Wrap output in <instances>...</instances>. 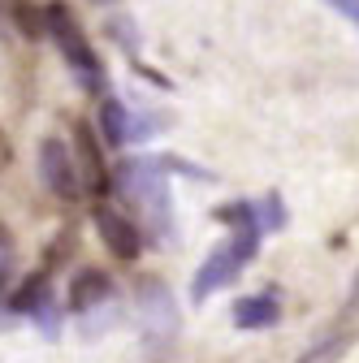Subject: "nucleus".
<instances>
[{
    "mask_svg": "<svg viewBox=\"0 0 359 363\" xmlns=\"http://www.w3.org/2000/svg\"><path fill=\"white\" fill-rule=\"evenodd\" d=\"M169 173H191L208 182L204 169L177 156H139V160H121L117 164V191L139 208L152 225V234H173V208H169Z\"/></svg>",
    "mask_w": 359,
    "mask_h": 363,
    "instance_id": "f257e3e1",
    "label": "nucleus"
},
{
    "mask_svg": "<svg viewBox=\"0 0 359 363\" xmlns=\"http://www.w3.org/2000/svg\"><path fill=\"white\" fill-rule=\"evenodd\" d=\"M260 225H238V230L221 242L195 272V281H191V303H208L212 294H221L226 286H234L243 277V268L255 259L260 251Z\"/></svg>",
    "mask_w": 359,
    "mask_h": 363,
    "instance_id": "f03ea898",
    "label": "nucleus"
},
{
    "mask_svg": "<svg viewBox=\"0 0 359 363\" xmlns=\"http://www.w3.org/2000/svg\"><path fill=\"white\" fill-rule=\"evenodd\" d=\"M48 35H53V43L61 48L70 74L82 82V91H92V96H104V86H109L104 65H100L96 48L82 39V26L74 22V13H70L65 5H48Z\"/></svg>",
    "mask_w": 359,
    "mask_h": 363,
    "instance_id": "7ed1b4c3",
    "label": "nucleus"
},
{
    "mask_svg": "<svg viewBox=\"0 0 359 363\" xmlns=\"http://www.w3.org/2000/svg\"><path fill=\"white\" fill-rule=\"evenodd\" d=\"M139 320H143V342L152 359H165L173 337H177V298L160 277L139 281Z\"/></svg>",
    "mask_w": 359,
    "mask_h": 363,
    "instance_id": "20e7f679",
    "label": "nucleus"
},
{
    "mask_svg": "<svg viewBox=\"0 0 359 363\" xmlns=\"http://www.w3.org/2000/svg\"><path fill=\"white\" fill-rule=\"evenodd\" d=\"M39 177H43V186H48L57 199H65V203H74L87 191L78 156L65 147V139H57V134H48V139L39 143Z\"/></svg>",
    "mask_w": 359,
    "mask_h": 363,
    "instance_id": "39448f33",
    "label": "nucleus"
},
{
    "mask_svg": "<svg viewBox=\"0 0 359 363\" xmlns=\"http://www.w3.org/2000/svg\"><path fill=\"white\" fill-rule=\"evenodd\" d=\"M100 130H104V143L113 147H126V143H139V139H152L156 134V121L152 117H139L126 100L109 96L100 104Z\"/></svg>",
    "mask_w": 359,
    "mask_h": 363,
    "instance_id": "423d86ee",
    "label": "nucleus"
},
{
    "mask_svg": "<svg viewBox=\"0 0 359 363\" xmlns=\"http://www.w3.org/2000/svg\"><path fill=\"white\" fill-rule=\"evenodd\" d=\"M74 156H78V169H82V186L92 191V195H109L113 191V169L104 164V147H100V134L78 121L74 125Z\"/></svg>",
    "mask_w": 359,
    "mask_h": 363,
    "instance_id": "0eeeda50",
    "label": "nucleus"
},
{
    "mask_svg": "<svg viewBox=\"0 0 359 363\" xmlns=\"http://www.w3.org/2000/svg\"><path fill=\"white\" fill-rule=\"evenodd\" d=\"M113 294H117V286H113L109 272L87 264V268L74 272V281H70V311L74 315H92L96 307H109Z\"/></svg>",
    "mask_w": 359,
    "mask_h": 363,
    "instance_id": "6e6552de",
    "label": "nucleus"
},
{
    "mask_svg": "<svg viewBox=\"0 0 359 363\" xmlns=\"http://www.w3.org/2000/svg\"><path fill=\"white\" fill-rule=\"evenodd\" d=\"M96 230H100L104 247H109L117 259H139V251H143V234L134 230V220H130V216H121V212H113V208H96Z\"/></svg>",
    "mask_w": 359,
    "mask_h": 363,
    "instance_id": "1a4fd4ad",
    "label": "nucleus"
},
{
    "mask_svg": "<svg viewBox=\"0 0 359 363\" xmlns=\"http://www.w3.org/2000/svg\"><path fill=\"white\" fill-rule=\"evenodd\" d=\"M350 311H359V303H350ZM350 311L342 315V320H338L329 333H321L316 342H311V346L299 354V363H342V354H346V350H350V342H355Z\"/></svg>",
    "mask_w": 359,
    "mask_h": 363,
    "instance_id": "9d476101",
    "label": "nucleus"
},
{
    "mask_svg": "<svg viewBox=\"0 0 359 363\" xmlns=\"http://www.w3.org/2000/svg\"><path fill=\"white\" fill-rule=\"evenodd\" d=\"M282 320V303L273 290L264 294H247L234 303V329H273Z\"/></svg>",
    "mask_w": 359,
    "mask_h": 363,
    "instance_id": "9b49d317",
    "label": "nucleus"
},
{
    "mask_svg": "<svg viewBox=\"0 0 359 363\" xmlns=\"http://www.w3.org/2000/svg\"><path fill=\"white\" fill-rule=\"evenodd\" d=\"M48 298H53V268H39V272H31V277L9 294L5 307H9L13 315H35Z\"/></svg>",
    "mask_w": 359,
    "mask_h": 363,
    "instance_id": "f8f14e48",
    "label": "nucleus"
},
{
    "mask_svg": "<svg viewBox=\"0 0 359 363\" xmlns=\"http://www.w3.org/2000/svg\"><path fill=\"white\" fill-rule=\"evenodd\" d=\"M255 212H260L264 234H273V230H282V225H286V208H282V199H277V195H264V199H255Z\"/></svg>",
    "mask_w": 359,
    "mask_h": 363,
    "instance_id": "ddd939ff",
    "label": "nucleus"
},
{
    "mask_svg": "<svg viewBox=\"0 0 359 363\" xmlns=\"http://www.w3.org/2000/svg\"><path fill=\"white\" fill-rule=\"evenodd\" d=\"M31 320L39 325V333H43V337H48V342H57V337H61V307H57L53 298H48V303H43V307H39V311L31 315Z\"/></svg>",
    "mask_w": 359,
    "mask_h": 363,
    "instance_id": "4468645a",
    "label": "nucleus"
},
{
    "mask_svg": "<svg viewBox=\"0 0 359 363\" xmlns=\"http://www.w3.org/2000/svg\"><path fill=\"white\" fill-rule=\"evenodd\" d=\"M325 5H333L342 18H350V22H359V0H325Z\"/></svg>",
    "mask_w": 359,
    "mask_h": 363,
    "instance_id": "2eb2a0df",
    "label": "nucleus"
},
{
    "mask_svg": "<svg viewBox=\"0 0 359 363\" xmlns=\"http://www.w3.org/2000/svg\"><path fill=\"white\" fill-rule=\"evenodd\" d=\"M9 164H13V143H9V134L0 130V173H5Z\"/></svg>",
    "mask_w": 359,
    "mask_h": 363,
    "instance_id": "dca6fc26",
    "label": "nucleus"
},
{
    "mask_svg": "<svg viewBox=\"0 0 359 363\" xmlns=\"http://www.w3.org/2000/svg\"><path fill=\"white\" fill-rule=\"evenodd\" d=\"M9 281V247H0V286Z\"/></svg>",
    "mask_w": 359,
    "mask_h": 363,
    "instance_id": "f3484780",
    "label": "nucleus"
},
{
    "mask_svg": "<svg viewBox=\"0 0 359 363\" xmlns=\"http://www.w3.org/2000/svg\"><path fill=\"white\" fill-rule=\"evenodd\" d=\"M0 22H5V0H0Z\"/></svg>",
    "mask_w": 359,
    "mask_h": 363,
    "instance_id": "a211bd4d",
    "label": "nucleus"
},
{
    "mask_svg": "<svg viewBox=\"0 0 359 363\" xmlns=\"http://www.w3.org/2000/svg\"><path fill=\"white\" fill-rule=\"evenodd\" d=\"M355 26H359V22H355Z\"/></svg>",
    "mask_w": 359,
    "mask_h": 363,
    "instance_id": "6ab92c4d",
    "label": "nucleus"
}]
</instances>
